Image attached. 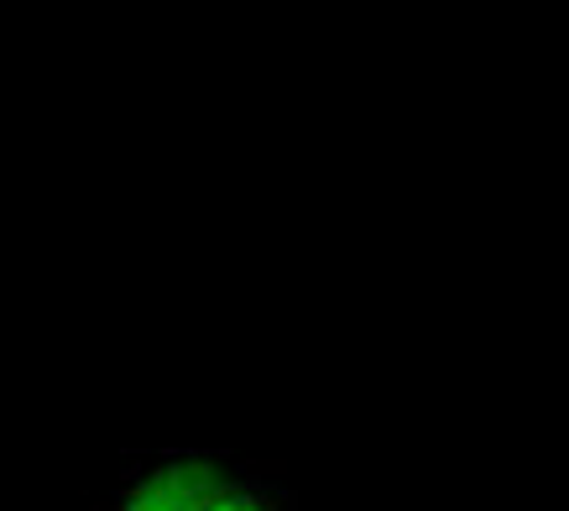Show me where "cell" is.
Listing matches in <instances>:
<instances>
[{"instance_id":"6da1fadb","label":"cell","mask_w":569,"mask_h":511,"mask_svg":"<svg viewBox=\"0 0 569 511\" xmlns=\"http://www.w3.org/2000/svg\"><path fill=\"white\" fill-rule=\"evenodd\" d=\"M89 511H298L288 480L241 454L152 449L110 475Z\"/></svg>"}]
</instances>
